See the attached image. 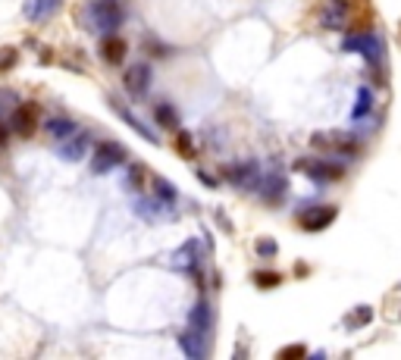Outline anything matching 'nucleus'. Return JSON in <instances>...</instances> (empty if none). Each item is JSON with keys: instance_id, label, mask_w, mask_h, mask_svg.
<instances>
[{"instance_id": "9b49d317", "label": "nucleus", "mask_w": 401, "mask_h": 360, "mask_svg": "<svg viewBox=\"0 0 401 360\" xmlns=\"http://www.w3.org/2000/svg\"><path fill=\"white\" fill-rule=\"evenodd\" d=\"M204 332H198V329H192L188 326L182 335H179V345H182V351L188 354V357H207V345H204Z\"/></svg>"}, {"instance_id": "dca6fc26", "label": "nucleus", "mask_w": 401, "mask_h": 360, "mask_svg": "<svg viewBox=\"0 0 401 360\" xmlns=\"http://www.w3.org/2000/svg\"><path fill=\"white\" fill-rule=\"evenodd\" d=\"M44 129H47V135H51L53 141H63V138H69L73 132H79V129H75V123H73V119H66V116H51Z\"/></svg>"}, {"instance_id": "ddd939ff", "label": "nucleus", "mask_w": 401, "mask_h": 360, "mask_svg": "<svg viewBox=\"0 0 401 360\" xmlns=\"http://www.w3.org/2000/svg\"><path fill=\"white\" fill-rule=\"evenodd\" d=\"M260 194L267 201H276V198H283L285 194V176L283 172H270V176H260Z\"/></svg>"}, {"instance_id": "4be33fe9", "label": "nucleus", "mask_w": 401, "mask_h": 360, "mask_svg": "<svg viewBox=\"0 0 401 360\" xmlns=\"http://www.w3.org/2000/svg\"><path fill=\"white\" fill-rule=\"evenodd\" d=\"M370 320H373V310L370 307H357L354 313L345 320V326H348V329H357V326H367Z\"/></svg>"}, {"instance_id": "6ab92c4d", "label": "nucleus", "mask_w": 401, "mask_h": 360, "mask_svg": "<svg viewBox=\"0 0 401 360\" xmlns=\"http://www.w3.org/2000/svg\"><path fill=\"white\" fill-rule=\"evenodd\" d=\"M370 107H373V94H370V88H361V91H357V101H354V113H351V116H354V119L367 116V113H370Z\"/></svg>"}, {"instance_id": "412c9836", "label": "nucleus", "mask_w": 401, "mask_h": 360, "mask_svg": "<svg viewBox=\"0 0 401 360\" xmlns=\"http://www.w3.org/2000/svg\"><path fill=\"white\" fill-rule=\"evenodd\" d=\"M151 188H154V194H157L160 201H164L166 207L176 204V192L170 188V182H164V179H154V185H151Z\"/></svg>"}, {"instance_id": "393cba45", "label": "nucleus", "mask_w": 401, "mask_h": 360, "mask_svg": "<svg viewBox=\"0 0 401 360\" xmlns=\"http://www.w3.org/2000/svg\"><path fill=\"white\" fill-rule=\"evenodd\" d=\"M16 60H19V51L16 47H0V73H7V69L16 66Z\"/></svg>"}, {"instance_id": "7ed1b4c3", "label": "nucleus", "mask_w": 401, "mask_h": 360, "mask_svg": "<svg viewBox=\"0 0 401 360\" xmlns=\"http://www.w3.org/2000/svg\"><path fill=\"white\" fill-rule=\"evenodd\" d=\"M129 160V151L122 144H116V141H101V144L94 147V160H91V169H94L97 176H104V172H110V169H116L119 163Z\"/></svg>"}, {"instance_id": "a211bd4d", "label": "nucleus", "mask_w": 401, "mask_h": 360, "mask_svg": "<svg viewBox=\"0 0 401 360\" xmlns=\"http://www.w3.org/2000/svg\"><path fill=\"white\" fill-rule=\"evenodd\" d=\"M144 185H151V176H148V169L144 166H129V179H126V188L129 192H142Z\"/></svg>"}, {"instance_id": "9d476101", "label": "nucleus", "mask_w": 401, "mask_h": 360, "mask_svg": "<svg viewBox=\"0 0 401 360\" xmlns=\"http://www.w3.org/2000/svg\"><path fill=\"white\" fill-rule=\"evenodd\" d=\"M122 85H126L132 94H142V91L151 85V66H144V63H132V66L126 69V79H122Z\"/></svg>"}, {"instance_id": "a878e982", "label": "nucleus", "mask_w": 401, "mask_h": 360, "mask_svg": "<svg viewBox=\"0 0 401 360\" xmlns=\"http://www.w3.org/2000/svg\"><path fill=\"white\" fill-rule=\"evenodd\" d=\"M254 248H257L260 257H276V254H279V244L270 242V238H260V242L254 244Z\"/></svg>"}, {"instance_id": "1a4fd4ad", "label": "nucleus", "mask_w": 401, "mask_h": 360, "mask_svg": "<svg viewBox=\"0 0 401 360\" xmlns=\"http://www.w3.org/2000/svg\"><path fill=\"white\" fill-rule=\"evenodd\" d=\"M85 151H88V135H82V132H73L69 138H63L57 144V154L63 160H82Z\"/></svg>"}, {"instance_id": "bb28decb", "label": "nucleus", "mask_w": 401, "mask_h": 360, "mask_svg": "<svg viewBox=\"0 0 401 360\" xmlns=\"http://www.w3.org/2000/svg\"><path fill=\"white\" fill-rule=\"evenodd\" d=\"M305 354H307L305 345H289V348H283V351H279V357H283V360H292V357H305Z\"/></svg>"}, {"instance_id": "f3484780", "label": "nucleus", "mask_w": 401, "mask_h": 360, "mask_svg": "<svg viewBox=\"0 0 401 360\" xmlns=\"http://www.w3.org/2000/svg\"><path fill=\"white\" fill-rule=\"evenodd\" d=\"M210 326H214V310H210L207 301H198L194 304V313H192V329L210 335Z\"/></svg>"}, {"instance_id": "4468645a", "label": "nucleus", "mask_w": 401, "mask_h": 360, "mask_svg": "<svg viewBox=\"0 0 401 360\" xmlns=\"http://www.w3.org/2000/svg\"><path fill=\"white\" fill-rule=\"evenodd\" d=\"M110 103H113V110H116V113H119V119H126V123H129V125H132V129H135V132H138V135H142V138H148V141H154V144H157V135H154V132H151L148 125H144V123H142V119L135 116V113H132V110H129V107H122V103H119V101H113V97H110Z\"/></svg>"}, {"instance_id": "423d86ee", "label": "nucleus", "mask_w": 401, "mask_h": 360, "mask_svg": "<svg viewBox=\"0 0 401 360\" xmlns=\"http://www.w3.org/2000/svg\"><path fill=\"white\" fill-rule=\"evenodd\" d=\"M226 179L238 188H257L260 185V166L254 160H242V163H232L226 166Z\"/></svg>"}, {"instance_id": "f03ea898", "label": "nucleus", "mask_w": 401, "mask_h": 360, "mask_svg": "<svg viewBox=\"0 0 401 360\" xmlns=\"http://www.w3.org/2000/svg\"><path fill=\"white\" fill-rule=\"evenodd\" d=\"M342 47L345 51H357L370 66H379V63H383V51H386V47H383V38L373 35V31H354V35H348L342 41Z\"/></svg>"}, {"instance_id": "39448f33", "label": "nucleus", "mask_w": 401, "mask_h": 360, "mask_svg": "<svg viewBox=\"0 0 401 360\" xmlns=\"http://www.w3.org/2000/svg\"><path fill=\"white\" fill-rule=\"evenodd\" d=\"M38 116H41V107L38 103H23V107H16L13 110V132L19 138H31L38 129Z\"/></svg>"}, {"instance_id": "f8f14e48", "label": "nucleus", "mask_w": 401, "mask_h": 360, "mask_svg": "<svg viewBox=\"0 0 401 360\" xmlns=\"http://www.w3.org/2000/svg\"><path fill=\"white\" fill-rule=\"evenodd\" d=\"M194 254H198V242H185L182 248L172 254V266H179V270H185V272H194L198 276V260H194Z\"/></svg>"}, {"instance_id": "20e7f679", "label": "nucleus", "mask_w": 401, "mask_h": 360, "mask_svg": "<svg viewBox=\"0 0 401 360\" xmlns=\"http://www.w3.org/2000/svg\"><path fill=\"white\" fill-rule=\"evenodd\" d=\"M298 172H305L313 182H339L342 179V166L333 160H298L295 163Z\"/></svg>"}, {"instance_id": "aec40b11", "label": "nucleus", "mask_w": 401, "mask_h": 360, "mask_svg": "<svg viewBox=\"0 0 401 360\" xmlns=\"http://www.w3.org/2000/svg\"><path fill=\"white\" fill-rule=\"evenodd\" d=\"M154 116H157V123L166 125V129H176V125H179V113L172 110L170 103H160V107L154 110Z\"/></svg>"}, {"instance_id": "f257e3e1", "label": "nucleus", "mask_w": 401, "mask_h": 360, "mask_svg": "<svg viewBox=\"0 0 401 360\" xmlns=\"http://www.w3.org/2000/svg\"><path fill=\"white\" fill-rule=\"evenodd\" d=\"M82 23L88 31H94V35H113V31L119 29V23H122V10L113 3V0H97V3H91L88 10H85Z\"/></svg>"}, {"instance_id": "b1692460", "label": "nucleus", "mask_w": 401, "mask_h": 360, "mask_svg": "<svg viewBox=\"0 0 401 360\" xmlns=\"http://www.w3.org/2000/svg\"><path fill=\"white\" fill-rule=\"evenodd\" d=\"M254 282H257L260 288H276L279 282H283V276H279V272H267V270H260V272H254Z\"/></svg>"}, {"instance_id": "5701e85b", "label": "nucleus", "mask_w": 401, "mask_h": 360, "mask_svg": "<svg viewBox=\"0 0 401 360\" xmlns=\"http://www.w3.org/2000/svg\"><path fill=\"white\" fill-rule=\"evenodd\" d=\"M176 147L185 160H194V144H192V135L188 132H176Z\"/></svg>"}, {"instance_id": "2eb2a0df", "label": "nucleus", "mask_w": 401, "mask_h": 360, "mask_svg": "<svg viewBox=\"0 0 401 360\" xmlns=\"http://www.w3.org/2000/svg\"><path fill=\"white\" fill-rule=\"evenodd\" d=\"M101 51H104L107 63H122V60H126V41L116 35H107L104 41H101Z\"/></svg>"}, {"instance_id": "cd10ccee", "label": "nucleus", "mask_w": 401, "mask_h": 360, "mask_svg": "<svg viewBox=\"0 0 401 360\" xmlns=\"http://www.w3.org/2000/svg\"><path fill=\"white\" fill-rule=\"evenodd\" d=\"M7 138H10V129L0 123V144H7Z\"/></svg>"}, {"instance_id": "6e6552de", "label": "nucleus", "mask_w": 401, "mask_h": 360, "mask_svg": "<svg viewBox=\"0 0 401 360\" xmlns=\"http://www.w3.org/2000/svg\"><path fill=\"white\" fill-rule=\"evenodd\" d=\"M333 220H335V207H313V210H305L298 216L301 229H307V232H320V229L333 226Z\"/></svg>"}, {"instance_id": "0eeeda50", "label": "nucleus", "mask_w": 401, "mask_h": 360, "mask_svg": "<svg viewBox=\"0 0 401 360\" xmlns=\"http://www.w3.org/2000/svg\"><path fill=\"white\" fill-rule=\"evenodd\" d=\"M60 10H63V0H25L23 3V16L29 19V23H35V25L53 19Z\"/></svg>"}]
</instances>
